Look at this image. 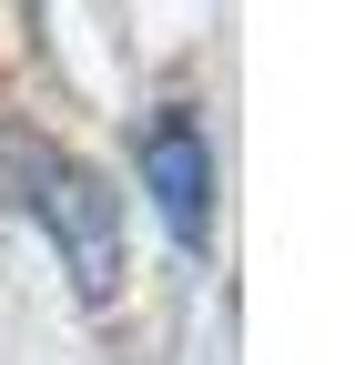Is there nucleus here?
Wrapping results in <instances>:
<instances>
[{
  "instance_id": "nucleus-1",
  "label": "nucleus",
  "mask_w": 355,
  "mask_h": 365,
  "mask_svg": "<svg viewBox=\"0 0 355 365\" xmlns=\"http://www.w3.org/2000/svg\"><path fill=\"white\" fill-rule=\"evenodd\" d=\"M31 203H41V234H51L71 294L81 304H112L122 294V193L92 163H41L31 173Z\"/></svg>"
},
{
  "instance_id": "nucleus-2",
  "label": "nucleus",
  "mask_w": 355,
  "mask_h": 365,
  "mask_svg": "<svg viewBox=\"0 0 355 365\" xmlns=\"http://www.w3.org/2000/svg\"><path fill=\"white\" fill-rule=\"evenodd\" d=\"M143 193H153L163 234L183 244V254L213 244V153H203L193 112H153L143 122Z\"/></svg>"
}]
</instances>
